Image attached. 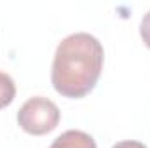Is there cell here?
<instances>
[{"label":"cell","instance_id":"obj_3","mask_svg":"<svg viewBox=\"0 0 150 148\" xmlns=\"http://www.w3.org/2000/svg\"><path fill=\"white\" fill-rule=\"evenodd\" d=\"M49 148H98L96 141L91 134L79 131V129H70L65 131L63 134H59L52 145Z\"/></svg>","mask_w":150,"mask_h":148},{"label":"cell","instance_id":"obj_2","mask_svg":"<svg viewBox=\"0 0 150 148\" xmlns=\"http://www.w3.org/2000/svg\"><path fill=\"white\" fill-rule=\"evenodd\" d=\"M59 118L61 113L58 105L44 96H33L26 99L18 111L19 127L32 136H42L54 131L59 124Z\"/></svg>","mask_w":150,"mask_h":148},{"label":"cell","instance_id":"obj_6","mask_svg":"<svg viewBox=\"0 0 150 148\" xmlns=\"http://www.w3.org/2000/svg\"><path fill=\"white\" fill-rule=\"evenodd\" d=\"M112 148H147L143 143H140V141H133V140H129V141H119V143H115Z\"/></svg>","mask_w":150,"mask_h":148},{"label":"cell","instance_id":"obj_5","mask_svg":"<svg viewBox=\"0 0 150 148\" xmlns=\"http://www.w3.org/2000/svg\"><path fill=\"white\" fill-rule=\"evenodd\" d=\"M140 35H142V40L145 42V45L150 49V11L142 18V23H140Z\"/></svg>","mask_w":150,"mask_h":148},{"label":"cell","instance_id":"obj_1","mask_svg":"<svg viewBox=\"0 0 150 148\" xmlns=\"http://www.w3.org/2000/svg\"><path fill=\"white\" fill-rule=\"evenodd\" d=\"M105 51L96 37L79 32L59 42L52 59L51 82L65 98H84L100 80Z\"/></svg>","mask_w":150,"mask_h":148},{"label":"cell","instance_id":"obj_4","mask_svg":"<svg viewBox=\"0 0 150 148\" xmlns=\"http://www.w3.org/2000/svg\"><path fill=\"white\" fill-rule=\"evenodd\" d=\"M16 98V84L9 73L0 72V110L9 106Z\"/></svg>","mask_w":150,"mask_h":148}]
</instances>
